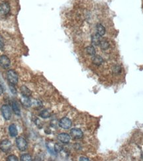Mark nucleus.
I'll list each match as a JSON object with an SVG mask.
<instances>
[{
    "label": "nucleus",
    "instance_id": "7",
    "mask_svg": "<svg viewBox=\"0 0 143 161\" xmlns=\"http://www.w3.org/2000/svg\"><path fill=\"white\" fill-rule=\"evenodd\" d=\"M0 66L4 69H8L10 67L11 61L7 56L2 55L0 56Z\"/></svg>",
    "mask_w": 143,
    "mask_h": 161
},
{
    "label": "nucleus",
    "instance_id": "27",
    "mask_svg": "<svg viewBox=\"0 0 143 161\" xmlns=\"http://www.w3.org/2000/svg\"><path fill=\"white\" fill-rule=\"evenodd\" d=\"M79 160H87V161H88L89 160V159H88V158H86V157H81L80 158V159Z\"/></svg>",
    "mask_w": 143,
    "mask_h": 161
},
{
    "label": "nucleus",
    "instance_id": "28",
    "mask_svg": "<svg viewBox=\"0 0 143 161\" xmlns=\"http://www.w3.org/2000/svg\"><path fill=\"white\" fill-rule=\"evenodd\" d=\"M3 93H4V89H3V87L1 86V84H0V96H1Z\"/></svg>",
    "mask_w": 143,
    "mask_h": 161
},
{
    "label": "nucleus",
    "instance_id": "9",
    "mask_svg": "<svg viewBox=\"0 0 143 161\" xmlns=\"http://www.w3.org/2000/svg\"><path fill=\"white\" fill-rule=\"evenodd\" d=\"M10 7L7 2H4L0 4V14L2 15H7L9 13Z\"/></svg>",
    "mask_w": 143,
    "mask_h": 161
},
{
    "label": "nucleus",
    "instance_id": "11",
    "mask_svg": "<svg viewBox=\"0 0 143 161\" xmlns=\"http://www.w3.org/2000/svg\"><path fill=\"white\" fill-rule=\"evenodd\" d=\"M102 36H99L98 34H95V35L91 36V44L94 45V46H99L100 42L102 41Z\"/></svg>",
    "mask_w": 143,
    "mask_h": 161
},
{
    "label": "nucleus",
    "instance_id": "5",
    "mask_svg": "<svg viewBox=\"0 0 143 161\" xmlns=\"http://www.w3.org/2000/svg\"><path fill=\"white\" fill-rule=\"evenodd\" d=\"M12 143L9 140L5 139L0 142V150L4 152H8L12 150Z\"/></svg>",
    "mask_w": 143,
    "mask_h": 161
},
{
    "label": "nucleus",
    "instance_id": "8",
    "mask_svg": "<svg viewBox=\"0 0 143 161\" xmlns=\"http://www.w3.org/2000/svg\"><path fill=\"white\" fill-rule=\"evenodd\" d=\"M71 136L66 133H61L58 135V139L63 144H68L70 141Z\"/></svg>",
    "mask_w": 143,
    "mask_h": 161
},
{
    "label": "nucleus",
    "instance_id": "25",
    "mask_svg": "<svg viewBox=\"0 0 143 161\" xmlns=\"http://www.w3.org/2000/svg\"><path fill=\"white\" fill-rule=\"evenodd\" d=\"M7 160L9 161H17L18 158L13 155H11L7 158Z\"/></svg>",
    "mask_w": 143,
    "mask_h": 161
},
{
    "label": "nucleus",
    "instance_id": "22",
    "mask_svg": "<svg viewBox=\"0 0 143 161\" xmlns=\"http://www.w3.org/2000/svg\"><path fill=\"white\" fill-rule=\"evenodd\" d=\"M9 89H10L11 92H12L13 95H17V90L14 84H9Z\"/></svg>",
    "mask_w": 143,
    "mask_h": 161
},
{
    "label": "nucleus",
    "instance_id": "17",
    "mask_svg": "<svg viewBox=\"0 0 143 161\" xmlns=\"http://www.w3.org/2000/svg\"><path fill=\"white\" fill-rule=\"evenodd\" d=\"M99 46L101 47V49H102L103 50H106L109 48V43L105 39H103V40L102 39Z\"/></svg>",
    "mask_w": 143,
    "mask_h": 161
},
{
    "label": "nucleus",
    "instance_id": "2",
    "mask_svg": "<svg viewBox=\"0 0 143 161\" xmlns=\"http://www.w3.org/2000/svg\"><path fill=\"white\" fill-rule=\"evenodd\" d=\"M16 145L18 149L20 151H25L28 148V143L23 137H18L16 138L15 140Z\"/></svg>",
    "mask_w": 143,
    "mask_h": 161
},
{
    "label": "nucleus",
    "instance_id": "20",
    "mask_svg": "<svg viewBox=\"0 0 143 161\" xmlns=\"http://www.w3.org/2000/svg\"><path fill=\"white\" fill-rule=\"evenodd\" d=\"M21 161H30L32 160V157L29 154H23L20 157Z\"/></svg>",
    "mask_w": 143,
    "mask_h": 161
},
{
    "label": "nucleus",
    "instance_id": "4",
    "mask_svg": "<svg viewBox=\"0 0 143 161\" xmlns=\"http://www.w3.org/2000/svg\"><path fill=\"white\" fill-rule=\"evenodd\" d=\"M72 121L70 118L64 117L58 121V126L64 129H69L72 127Z\"/></svg>",
    "mask_w": 143,
    "mask_h": 161
},
{
    "label": "nucleus",
    "instance_id": "24",
    "mask_svg": "<svg viewBox=\"0 0 143 161\" xmlns=\"http://www.w3.org/2000/svg\"><path fill=\"white\" fill-rule=\"evenodd\" d=\"M121 67L119 66H115L113 67V73H115V74H120L121 73Z\"/></svg>",
    "mask_w": 143,
    "mask_h": 161
},
{
    "label": "nucleus",
    "instance_id": "23",
    "mask_svg": "<svg viewBox=\"0 0 143 161\" xmlns=\"http://www.w3.org/2000/svg\"><path fill=\"white\" fill-rule=\"evenodd\" d=\"M32 105H34L35 107H42V105H43V104H42L41 102L38 100H34L33 101H32Z\"/></svg>",
    "mask_w": 143,
    "mask_h": 161
},
{
    "label": "nucleus",
    "instance_id": "10",
    "mask_svg": "<svg viewBox=\"0 0 143 161\" xmlns=\"http://www.w3.org/2000/svg\"><path fill=\"white\" fill-rule=\"evenodd\" d=\"M20 102L22 105L26 107V108H30L32 106V101L30 100V97L22 96L21 98H20Z\"/></svg>",
    "mask_w": 143,
    "mask_h": 161
},
{
    "label": "nucleus",
    "instance_id": "12",
    "mask_svg": "<svg viewBox=\"0 0 143 161\" xmlns=\"http://www.w3.org/2000/svg\"><path fill=\"white\" fill-rule=\"evenodd\" d=\"M20 91L22 96H24V97H30L32 95V92L28 88L27 86L25 85H22L20 88Z\"/></svg>",
    "mask_w": 143,
    "mask_h": 161
},
{
    "label": "nucleus",
    "instance_id": "1",
    "mask_svg": "<svg viewBox=\"0 0 143 161\" xmlns=\"http://www.w3.org/2000/svg\"><path fill=\"white\" fill-rule=\"evenodd\" d=\"M7 79L9 84L16 85L18 83L19 77L17 73L13 69H9L7 72Z\"/></svg>",
    "mask_w": 143,
    "mask_h": 161
},
{
    "label": "nucleus",
    "instance_id": "18",
    "mask_svg": "<svg viewBox=\"0 0 143 161\" xmlns=\"http://www.w3.org/2000/svg\"><path fill=\"white\" fill-rule=\"evenodd\" d=\"M86 53H88V55L89 56H94L95 55V48L93 46H88L86 48Z\"/></svg>",
    "mask_w": 143,
    "mask_h": 161
},
{
    "label": "nucleus",
    "instance_id": "16",
    "mask_svg": "<svg viewBox=\"0 0 143 161\" xmlns=\"http://www.w3.org/2000/svg\"><path fill=\"white\" fill-rule=\"evenodd\" d=\"M96 30H97V34H98L99 36H103V35H105V29L102 24L99 23L96 25Z\"/></svg>",
    "mask_w": 143,
    "mask_h": 161
},
{
    "label": "nucleus",
    "instance_id": "15",
    "mask_svg": "<svg viewBox=\"0 0 143 161\" xmlns=\"http://www.w3.org/2000/svg\"><path fill=\"white\" fill-rule=\"evenodd\" d=\"M12 110L16 116H21V110L19 108V104L17 101H13L12 103Z\"/></svg>",
    "mask_w": 143,
    "mask_h": 161
},
{
    "label": "nucleus",
    "instance_id": "26",
    "mask_svg": "<svg viewBox=\"0 0 143 161\" xmlns=\"http://www.w3.org/2000/svg\"><path fill=\"white\" fill-rule=\"evenodd\" d=\"M4 40H3V38L1 37V36L0 35V49H4Z\"/></svg>",
    "mask_w": 143,
    "mask_h": 161
},
{
    "label": "nucleus",
    "instance_id": "19",
    "mask_svg": "<svg viewBox=\"0 0 143 161\" xmlns=\"http://www.w3.org/2000/svg\"><path fill=\"white\" fill-rule=\"evenodd\" d=\"M39 116L42 118H44V119H46V118H49L50 117V113L47 110H44L41 111V112L39 114Z\"/></svg>",
    "mask_w": 143,
    "mask_h": 161
},
{
    "label": "nucleus",
    "instance_id": "3",
    "mask_svg": "<svg viewBox=\"0 0 143 161\" xmlns=\"http://www.w3.org/2000/svg\"><path fill=\"white\" fill-rule=\"evenodd\" d=\"M1 114L5 120H9L12 118V109L9 107V106L7 105V104H4L1 107Z\"/></svg>",
    "mask_w": 143,
    "mask_h": 161
},
{
    "label": "nucleus",
    "instance_id": "6",
    "mask_svg": "<svg viewBox=\"0 0 143 161\" xmlns=\"http://www.w3.org/2000/svg\"><path fill=\"white\" fill-rule=\"evenodd\" d=\"M70 136L75 139H82L83 136V131L79 128H72L70 130Z\"/></svg>",
    "mask_w": 143,
    "mask_h": 161
},
{
    "label": "nucleus",
    "instance_id": "21",
    "mask_svg": "<svg viewBox=\"0 0 143 161\" xmlns=\"http://www.w3.org/2000/svg\"><path fill=\"white\" fill-rule=\"evenodd\" d=\"M54 149L57 153H58L63 150V147L60 143H56L54 145Z\"/></svg>",
    "mask_w": 143,
    "mask_h": 161
},
{
    "label": "nucleus",
    "instance_id": "14",
    "mask_svg": "<svg viewBox=\"0 0 143 161\" xmlns=\"http://www.w3.org/2000/svg\"><path fill=\"white\" fill-rule=\"evenodd\" d=\"M9 134L11 137H15L18 134V130L16 126L14 123L11 124L9 126Z\"/></svg>",
    "mask_w": 143,
    "mask_h": 161
},
{
    "label": "nucleus",
    "instance_id": "13",
    "mask_svg": "<svg viewBox=\"0 0 143 161\" xmlns=\"http://www.w3.org/2000/svg\"><path fill=\"white\" fill-rule=\"evenodd\" d=\"M92 63H93L95 66H99L101 65H102L103 63V59L99 55H95L92 58Z\"/></svg>",
    "mask_w": 143,
    "mask_h": 161
}]
</instances>
